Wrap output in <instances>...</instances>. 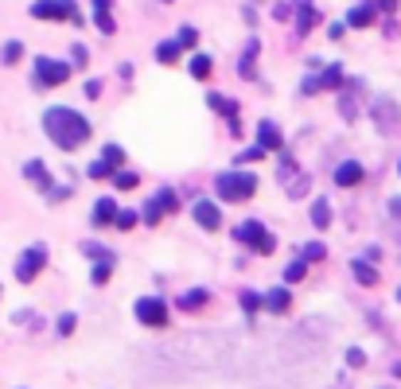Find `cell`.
Here are the masks:
<instances>
[{
    "mask_svg": "<svg viewBox=\"0 0 401 389\" xmlns=\"http://www.w3.org/2000/svg\"><path fill=\"white\" fill-rule=\"evenodd\" d=\"M43 129L63 152H74L78 144L90 140V121L82 117L78 110H71V105H51V110L43 113Z\"/></svg>",
    "mask_w": 401,
    "mask_h": 389,
    "instance_id": "6da1fadb",
    "label": "cell"
},
{
    "mask_svg": "<svg viewBox=\"0 0 401 389\" xmlns=\"http://www.w3.org/2000/svg\"><path fill=\"white\" fill-rule=\"evenodd\" d=\"M214 191H219L222 203H246V198H254V191H257V179L249 176V171H222V176L214 179Z\"/></svg>",
    "mask_w": 401,
    "mask_h": 389,
    "instance_id": "7a4b0ae2",
    "label": "cell"
},
{
    "mask_svg": "<svg viewBox=\"0 0 401 389\" xmlns=\"http://www.w3.org/2000/svg\"><path fill=\"white\" fill-rule=\"evenodd\" d=\"M234 238H238L241 245H249L254 253H261V257L277 250V238H273L269 230L261 226V222H254V218H249V222H238V226H234Z\"/></svg>",
    "mask_w": 401,
    "mask_h": 389,
    "instance_id": "3957f363",
    "label": "cell"
},
{
    "mask_svg": "<svg viewBox=\"0 0 401 389\" xmlns=\"http://www.w3.org/2000/svg\"><path fill=\"white\" fill-rule=\"evenodd\" d=\"M31 16H36V20H71V23H82L78 4H74V0H36V4H31Z\"/></svg>",
    "mask_w": 401,
    "mask_h": 389,
    "instance_id": "277c9868",
    "label": "cell"
},
{
    "mask_svg": "<svg viewBox=\"0 0 401 389\" xmlns=\"http://www.w3.org/2000/svg\"><path fill=\"white\" fill-rule=\"evenodd\" d=\"M43 265H47V250H43V245H31V250H24L20 261H16V280H20V284H31V280L43 272Z\"/></svg>",
    "mask_w": 401,
    "mask_h": 389,
    "instance_id": "5b68a950",
    "label": "cell"
},
{
    "mask_svg": "<svg viewBox=\"0 0 401 389\" xmlns=\"http://www.w3.org/2000/svg\"><path fill=\"white\" fill-rule=\"evenodd\" d=\"M71 78V63H58V59H36V86L51 90V86H63Z\"/></svg>",
    "mask_w": 401,
    "mask_h": 389,
    "instance_id": "8992f818",
    "label": "cell"
},
{
    "mask_svg": "<svg viewBox=\"0 0 401 389\" xmlns=\"http://www.w3.org/2000/svg\"><path fill=\"white\" fill-rule=\"evenodd\" d=\"M137 319L145 327H168V308L160 296H140L137 300Z\"/></svg>",
    "mask_w": 401,
    "mask_h": 389,
    "instance_id": "52a82bcc",
    "label": "cell"
},
{
    "mask_svg": "<svg viewBox=\"0 0 401 389\" xmlns=\"http://www.w3.org/2000/svg\"><path fill=\"white\" fill-rule=\"evenodd\" d=\"M24 176H28L31 183H39V187H43L51 203H58V198H66V195H71V187H55V183H51V176H47L43 160H28V164H24Z\"/></svg>",
    "mask_w": 401,
    "mask_h": 389,
    "instance_id": "ba28073f",
    "label": "cell"
},
{
    "mask_svg": "<svg viewBox=\"0 0 401 389\" xmlns=\"http://www.w3.org/2000/svg\"><path fill=\"white\" fill-rule=\"evenodd\" d=\"M343 86V66H328V70L320 74V78H304L300 82V90L304 94H320V90H339Z\"/></svg>",
    "mask_w": 401,
    "mask_h": 389,
    "instance_id": "9c48e42d",
    "label": "cell"
},
{
    "mask_svg": "<svg viewBox=\"0 0 401 389\" xmlns=\"http://www.w3.org/2000/svg\"><path fill=\"white\" fill-rule=\"evenodd\" d=\"M168 211H179V203H175V191L164 187V191L145 206V222H148V226H156V222H160V214H168Z\"/></svg>",
    "mask_w": 401,
    "mask_h": 389,
    "instance_id": "30bf717a",
    "label": "cell"
},
{
    "mask_svg": "<svg viewBox=\"0 0 401 389\" xmlns=\"http://www.w3.org/2000/svg\"><path fill=\"white\" fill-rule=\"evenodd\" d=\"M195 222H199L203 230H219V226H222L219 206H214L211 198H195Z\"/></svg>",
    "mask_w": 401,
    "mask_h": 389,
    "instance_id": "8fae6325",
    "label": "cell"
},
{
    "mask_svg": "<svg viewBox=\"0 0 401 389\" xmlns=\"http://www.w3.org/2000/svg\"><path fill=\"white\" fill-rule=\"evenodd\" d=\"M331 176H335V183H339V187H358L366 171H363V164H358V160H343L335 171H331Z\"/></svg>",
    "mask_w": 401,
    "mask_h": 389,
    "instance_id": "7c38bea8",
    "label": "cell"
},
{
    "mask_svg": "<svg viewBox=\"0 0 401 389\" xmlns=\"http://www.w3.org/2000/svg\"><path fill=\"white\" fill-rule=\"evenodd\" d=\"M281 179H285L288 195H296V198L308 191V176H304V179H296V164H292L288 156H285V160H281Z\"/></svg>",
    "mask_w": 401,
    "mask_h": 389,
    "instance_id": "4fadbf2b",
    "label": "cell"
},
{
    "mask_svg": "<svg viewBox=\"0 0 401 389\" xmlns=\"http://www.w3.org/2000/svg\"><path fill=\"white\" fill-rule=\"evenodd\" d=\"M113 0H94V23H98V31L102 36H113L117 31V23H113Z\"/></svg>",
    "mask_w": 401,
    "mask_h": 389,
    "instance_id": "5bb4252c",
    "label": "cell"
},
{
    "mask_svg": "<svg viewBox=\"0 0 401 389\" xmlns=\"http://www.w3.org/2000/svg\"><path fill=\"white\" fill-rule=\"evenodd\" d=\"M257 51H261V43H257V39H249L246 51H241V59H238L241 78H257Z\"/></svg>",
    "mask_w": 401,
    "mask_h": 389,
    "instance_id": "9a60e30c",
    "label": "cell"
},
{
    "mask_svg": "<svg viewBox=\"0 0 401 389\" xmlns=\"http://www.w3.org/2000/svg\"><path fill=\"white\" fill-rule=\"evenodd\" d=\"M374 20H378V8L374 4H358L347 12V28H370Z\"/></svg>",
    "mask_w": 401,
    "mask_h": 389,
    "instance_id": "2e32d148",
    "label": "cell"
},
{
    "mask_svg": "<svg viewBox=\"0 0 401 389\" xmlns=\"http://www.w3.org/2000/svg\"><path fill=\"white\" fill-rule=\"evenodd\" d=\"M257 140H261V148L265 152H277L285 140H281V129L273 125V121H261V129H257Z\"/></svg>",
    "mask_w": 401,
    "mask_h": 389,
    "instance_id": "e0dca14e",
    "label": "cell"
},
{
    "mask_svg": "<svg viewBox=\"0 0 401 389\" xmlns=\"http://www.w3.org/2000/svg\"><path fill=\"white\" fill-rule=\"evenodd\" d=\"M117 211H121V206H117L113 198H98V206H94V226H113V222H117Z\"/></svg>",
    "mask_w": 401,
    "mask_h": 389,
    "instance_id": "ac0fdd59",
    "label": "cell"
},
{
    "mask_svg": "<svg viewBox=\"0 0 401 389\" xmlns=\"http://www.w3.org/2000/svg\"><path fill=\"white\" fill-rule=\"evenodd\" d=\"M207 102H211V110H219L222 117H226L230 125H234V132H238V105H234L230 97H222V94H211V97H207Z\"/></svg>",
    "mask_w": 401,
    "mask_h": 389,
    "instance_id": "d6986e66",
    "label": "cell"
},
{
    "mask_svg": "<svg viewBox=\"0 0 401 389\" xmlns=\"http://www.w3.org/2000/svg\"><path fill=\"white\" fill-rule=\"evenodd\" d=\"M261 308L277 311V316H281V311H288V308H292V296H288V288H273V292L261 300Z\"/></svg>",
    "mask_w": 401,
    "mask_h": 389,
    "instance_id": "ffe728a7",
    "label": "cell"
},
{
    "mask_svg": "<svg viewBox=\"0 0 401 389\" xmlns=\"http://www.w3.org/2000/svg\"><path fill=\"white\" fill-rule=\"evenodd\" d=\"M296 8H300V16H296V31H300V36H308V31L316 28V8H312V0H296Z\"/></svg>",
    "mask_w": 401,
    "mask_h": 389,
    "instance_id": "44dd1931",
    "label": "cell"
},
{
    "mask_svg": "<svg viewBox=\"0 0 401 389\" xmlns=\"http://www.w3.org/2000/svg\"><path fill=\"white\" fill-rule=\"evenodd\" d=\"M207 300H211V292H207V288H191L187 296H179V311H199Z\"/></svg>",
    "mask_w": 401,
    "mask_h": 389,
    "instance_id": "7402d4cb",
    "label": "cell"
},
{
    "mask_svg": "<svg viewBox=\"0 0 401 389\" xmlns=\"http://www.w3.org/2000/svg\"><path fill=\"white\" fill-rule=\"evenodd\" d=\"M312 222H316V230H328V226H331V206H328V198H316V203H312Z\"/></svg>",
    "mask_w": 401,
    "mask_h": 389,
    "instance_id": "603a6c76",
    "label": "cell"
},
{
    "mask_svg": "<svg viewBox=\"0 0 401 389\" xmlns=\"http://www.w3.org/2000/svg\"><path fill=\"white\" fill-rule=\"evenodd\" d=\"M179 55H183V47H179V43H175V39H168V43H160V47H156V59H160L164 66L179 63Z\"/></svg>",
    "mask_w": 401,
    "mask_h": 389,
    "instance_id": "cb8c5ba5",
    "label": "cell"
},
{
    "mask_svg": "<svg viewBox=\"0 0 401 389\" xmlns=\"http://www.w3.org/2000/svg\"><path fill=\"white\" fill-rule=\"evenodd\" d=\"M187 70H191V78H199V82H203V78H207V74H211V70H214L211 55H195V59H191V63H187Z\"/></svg>",
    "mask_w": 401,
    "mask_h": 389,
    "instance_id": "d4e9b609",
    "label": "cell"
},
{
    "mask_svg": "<svg viewBox=\"0 0 401 389\" xmlns=\"http://www.w3.org/2000/svg\"><path fill=\"white\" fill-rule=\"evenodd\" d=\"M355 280H358V284H366V288H370V284H378V272H374L366 261H355Z\"/></svg>",
    "mask_w": 401,
    "mask_h": 389,
    "instance_id": "484cf974",
    "label": "cell"
},
{
    "mask_svg": "<svg viewBox=\"0 0 401 389\" xmlns=\"http://www.w3.org/2000/svg\"><path fill=\"white\" fill-rule=\"evenodd\" d=\"M102 160H105V164H110V168L117 171V168H121V160H125V148H121V144H105Z\"/></svg>",
    "mask_w": 401,
    "mask_h": 389,
    "instance_id": "4316f807",
    "label": "cell"
},
{
    "mask_svg": "<svg viewBox=\"0 0 401 389\" xmlns=\"http://www.w3.org/2000/svg\"><path fill=\"white\" fill-rule=\"evenodd\" d=\"M323 257H328V250H323L320 242H308L304 250H300V261H323Z\"/></svg>",
    "mask_w": 401,
    "mask_h": 389,
    "instance_id": "83f0119b",
    "label": "cell"
},
{
    "mask_svg": "<svg viewBox=\"0 0 401 389\" xmlns=\"http://www.w3.org/2000/svg\"><path fill=\"white\" fill-rule=\"evenodd\" d=\"M110 277H113V261H98L94 272H90V280H94V284H105Z\"/></svg>",
    "mask_w": 401,
    "mask_h": 389,
    "instance_id": "f1b7e54d",
    "label": "cell"
},
{
    "mask_svg": "<svg viewBox=\"0 0 401 389\" xmlns=\"http://www.w3.org/2000/svg\"><path fill=\"white\" fill-rule=\"evenodd\" d=\"M20 55H24V43H4V51H0V59H4V66H12V63H20Z\"/></svg>",
    "mask_w": 401,
    "mask_h": 389,
    "instance_id": "f546056e",
    "label": "cell"
},
{
    "mask_svg": "<svg viewBox=\"0 0 401 389\" xmlns=\"http://www.w3.org/2000/svg\"><path fill=\"white\" fill-rule=\"evenodd\" d=\"M304 272H308V261H292L285 269V280L288 284H296V280H304Z\"/></svg>",
    "mask_w": 401,
    "mask_h": 389,
    "instance_id": "4dcf8cb0",
    "label": "cell"
},
{
    "mask_svg": "<svg viewBox=\"0 0 401 389\" xmlns=\"http://www.w3.org/2000/svg\"><path fill=\"white\" fill-rule=\"evenodd\" d=\"M113 187L117 191H132V187H137V176H132V171H121V176H117L113 171Z\"/></svg>",
    "mask_w": 401,
    "mask_h": 389,
    "instance_id": "1f68e13d",
    "label": "cell"
},
{
    "mask_svg": "<svg viewBox=\"0 0 401 389\" xmlns=\"http://www.w3.org/2000/svg\"><path fill=\"white\" fill-rule=\"evenodd\" d=\"M238 300H241V308H246V311H249V316H254V311H257V308H261V296H257V292H249V288H246V292H241V296H238Z\"/></svg>",
    "mask_w": 401,
    "mask_h": 389,
    "instance_id": "d6a6232c",
    "label": "cell"
},
{
    "mask_svg": "<svg viewBox=\"0 0 401 389\" xmlns=\"http://www.w3.org/2000/svg\"><path fill=\"white\" fill-rule=\"evenodd\" d=\"M110 176H113V168H110L105 160H94V164H90V179H110Z\"/></svg>",
    "mask_w": 401,
    "mask_h": 389,
    "instance_id": "836d02e7",
    "label": "cell"
},
{
    "mask_svg": "<svg viewBox=\"0 0 401 389\" xmlns=\"http://www.w3.org/2000/svg\"><path fill=\"white\" fill-rule=\"evenodd\" d=\"M113 226L132 230V226H137V214H132V211H117V222H113Z\"/></svg>",
    "mask_w": 401,
    "mask_h": 389,
    "instance_id": "e575fe53",
    "label": "cell"
},
{
    "mask_svg": "<svg viewBox=\"0 0 401 389\" xmlns=\"http://www.w3.org/2000/svg\"><path fill=\"white\" fill-rule=\"evenodd\" d=\"M195 39H199V36H195V28H183V31H179V39H175V43H179L183 51H187V47H195Z\"/></svg>",
    "mask_w": 401,
    "mask_h": 389,
    "instance_id": "d590c367",
    "label": "cell"
},
{
    "mask_svg": "<svg viewBox=\"0 0 401 389\" xmlns=\"http://www.w3.org/2000/svg\"><path fill=\"white\" fill-rule=\"evenodd\" d=\"M74 327H78V319H74L71 311H66V316L58 319V335H74Z\"/></svg>",
    "mask_w": 401,
    "mask_h": 389,
    "instance_id": "8d00e7d4",
    "label": "cell"
},
{
    "mask_svg": "<svg viewBox=\"0 0 401 389\" xmlns=\"http://www.w3.org/2000/svg\"><path fill=\"white\" fill-rule=\"evenodd\" d=\"M261 156H265V148H261V144H257V148H246V152L238 156V164H254V160H261Z\"/></svg>",
    "mask_w": 401,
    "mask_h": 389,
    "instance_id": "74e56055",
    "label": "cell"
},
{
    "mask_svg": "<svg viewBox=\"0 0 401 389\" xmlns=\"http://www.w3.org/2000/svg\"><path fill=\"white\" fill-rule=\"evenodd\" d=\"M366 4H374L378 12H397V0H366Z\"/></svg>",
    "mask_w": 401,
    "mask_h": 389,
    "instance_id": "f35d334b",
    "label": "cell"
},
{
    "mask_svg": "<svg viewBox=\"0 0 401 389\" xmlns=\"http://www.w3.org/2000/svg\"><path fill=\"white\" fill-rule=\"evenodd\" d=\"M347 362H350V366H363V362H366V354L358 351V346H350V351H347Z\"/></svg>",
    "mask_w": 401,
    "mask_h": 389,
    "instance_id": "ab89813d",
    "label": "cell"
},
{
    "mask_svg": "<svg viewBox=\"0 0 401 389\" xmlns=\"http://www.w3.org/2000/svg\"><path fill=\"white\" fill-rule=\"evenodd\" d=\"M390 214H394V218H401V198H394V203H390Z\"/></svg>",
    "mask_w": 401,
    "mask_h": 389,
    "instance_id": "60d3db41",
    "label": "cell"
},
{
    "mask_svg": "<svg viewBox=\"0 0 401 389\" xmlns=\"http://www.w3.org/2000/svg\"><path fill=\"white\" fill-rule=\"evenodd\" d=\"M164 4H168V0H164Z\"/></svg>",
    "mask_w": 401,
    "mask_h": 389,
    "instance_id": "b9f144b4",
    "label": "cell"
}]
</instances>
